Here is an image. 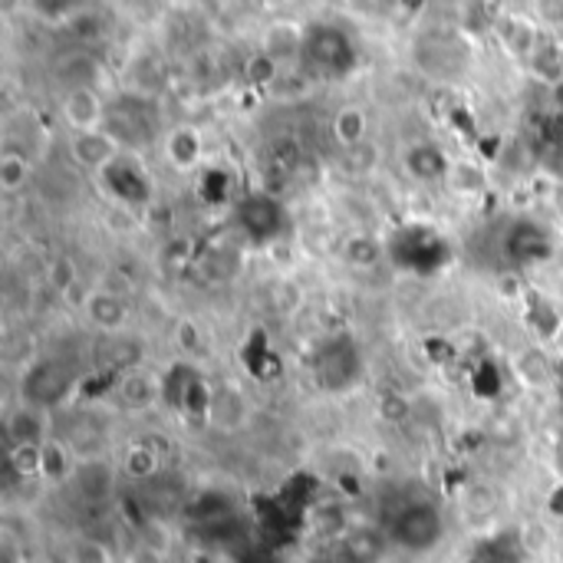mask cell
Here are the masks:
<instances>
[{
  "label": "cell",
  "instance_id": "cell-1",
  "mask_svg": "<svg viewBox=\"0 0 563 563\" xmlns=\"http://www.w3.org/2000/svg\"><path fill=\"white\" fill-rule=\"evenodd\" d=\"M303 59L323 76H346L356 69V46L353 40L333 23H313L303 33Z\"/></svg>",
  "mask_w": 563,
  "mask_h": 563
},
{
  "label": "cell",
  "instance_id": "cell-2",
  "mask_svg": "<svg viewBox=\"0 0 563 563\" xmlns=\"http://www.w3.org/2000/svg\"><path fill=\"white\" fill-rule=\"evenodd\" d=\"M442 534H445V521H442V511L432 501H412L393 521V541L402 551H412V554L432 551L442 541Z\"/></svg>",
  "mask_w": 563,
  "mask_h": 563
},
{
  "label": "cell",
  "instance_id": "cell-3",
  "mask_svg": "<svg viewBox=\"0 0 563 563\" xmlns=\"http://www.w3.org/2000/svg\"><path fill=\"white\" fill-rule=\"evenodd\" d=\"M73 386V376L63 363L56 360H40L26 369L23 376V399L26 406H36V409H53L66 399Z\"/></svg>",
  "mask_w": 563,
  "mask_h": 563
},
{
  "label": "cell",
  "instance_id": "cell-4",
  "mask_svg": "<svg viewBox=\"0 0 563 563\" xmlns=\"http://www.w3.org/2000/svg\"><path fill=\"white\" fill-rule=\"evenodd\" d=\"M238 221H241L247 238L271 241V238H277V231L284 224V208H280L277 198L257 191V195H247V198L238 201Z\"/></svg>",
  "mask_w": 563,
  "mask_h": 563
},
{
  "label": "cell",
  "instance_id": "cell-5",
  "mask_svg": "<svg viewBox=\"0 0 563 563\" xmlns=\"http://www.w3.org/2000/svg\"><path fill=\"white\" fill-rule=\"evenodd\" d=\"M69 482L76 495L89 505H102L115 495V468L106 455H82Z\"/></svg>",
  "mask_w": 563,
  "mask_h": 563
},
{
  "label": "cell",
  "instance_id": "cell-6",
  "mask_svg": "<svg viewBox=\"0 0 563 563\" xmlns=\"http://www.w3.org/2000/svg\"><path fill=\"white\" fill-rule=\"evenodd\" d=\"M102 175V188L122 201V205H148L152 201V181L145 178L142 168H135L132 162L125 158H115L109 168L99 172Z\"/></svg>",
  "mask_w": 563,
  "mask_h": 563
},
{
  "label": "cell",
  "instance_id": "cell-7",
  "mask_svg": "<svg viewBox=\"0 0 563 563\" xmlns=\"http://www.w3.org/2000/svg\"><path fill=\"white\" fill-rule=\"evenodd\" d=\"M106 115H109V106L99 99L92 86H73L69 96L63 99V119L73 125L76 135L106 129Z\"/></svg>",
  "mask_w": 563,
  "mask_h": 563
},
{
  "label": "cell",
  "instance_id": "cell-8",
  "mask_svg": "<svg viewBox=\"0 0 563 563\" xmlns=\"http://www.w3.org/2000/svg\"><path fill=\"white\" fill-rule=\"evenodd\" d=\"M360 353L350 346V343H333V346H327L323 353H320V360H317V373H320V383H323V389H333V393H340V389H350L356 379H360Z\"/></svg>",
  "mask_w": 563,
  "mask_h": 563
},
{
  "label": "cell",
  "instance_id": "cell-9",
  "mask_svg": "<svg viewBox=\"0 0 563 563\" xmlns=\"http://www.w3.org/2000/svg\"><path fill=\"white\" fill-rule=\"evenodd\" d=\"M69 155H73V162L79 168L102 172V168H109L119 158V142L106 129H99V132H79L69 142Z\"/></svg>",
  "mask_w": 563,
  "mask_h": 563
},
{
  "label": "cell",
  "instance_id": "cell-10",
  "mask_svg": "<svg viewBox=\"0 0 563 563\" xmlns=\"http://www.w3.org/2000/svg\"><path fill=\"white\" fill-rule=\"evenodd\" d=\"M386 534L379 528H353L340 534L336 563H379L386 558Z\"/></svg>",
  "mask_w": 563,
  "mask_h": 563
},
{
  "label": "cell",
  "instance_id": "cell-11",
  "mask_svg": "<svg viewBox=\"0 0 563 563\" xmlns=\"http://www.w3.org/2000/svg\"><path fill=\"white\" fill-rule=\"evenodd\" d=\"M406 168L416 181L432 185V181H449L452 175V162L449 155L435 145V142H419L406 152Z\"/></svg>",
  "mask_w": 563,
  "mask_h": 563
},
{
  "label": "cell",
  "instance_id": "cell-12",
  "mask_svg": "<svg viewBox=\"0 0 563 563\" xmlns=\"http://www.w3.org/2000/svg\"><path fill=\"white\" fill-rule=\"evenodd\" d=\"M7 439L13 445H46V416L36 406H20L7 416Z\"/></svg>",
  "mask_w": 563,
  "mask_h": 563
},
{
  "label": "cell",
  "instance_id": "cell-13",
  "mask_svg": "<svg viewBox=\"0 0 563 563\" xmlns=\"http://www.w3.org/2000/svg\"><path fill=\"white\" fill-rule=\"evenodd\" d=\"M508 251L518 261H544V257H551V234L541 224L521 221V224H515V231L508 238Z\"/></svg>",
  "mask_w": 563,
  "mask_h": 563
},
{
  "label": "cell",
  "instance_id": "cell-14",
  "mask_svg": "<svg viewBox=\"0 0 563 563\" xmlns=\"http://www.w3.org/2000/svg\"><path fill=\"white\" fill-rule=\"evenodd\" d=\"M86 313H89L92 327H99V330H106V333L119 330V327L129 320V307H125V300H122L119 294H109V290H96V294H89Z\"/></svg>",
  "mask_w": 563,
  "mask_h": 563
},
{
  "label": "cell",
  "instance_id": "cell-15",
  "mask_svg": "<svg viewBox=\"0 0 563 563\" xmlns=\"http://www.w3.org/2000/svg\"><path fill=\"white\" fill-rule=\"evenodd\" d=\"M366 135H369V115H366V109H360V106H343V109L333 115V139H336V145H340L343 152L363 145Z\"/></svg>",
  "mask_w": 563,
  "mask_h": 563
},
{
  "label": "cell",
  "instance_id": "cell-16",
  "mask_svg": "<svg viewBox=\"0 0 563 563\" xmlns=\"http://www.w3.org/2000/svg\"><path fill=\"white\" fill-rule=\"evenodd\" d=\"M264 53L280 59H294L297 53H303V33L290 23V20H277L264 30Z\"/></svg>",
  "mask_w": 563,
  "mask_h": 563
},
{
  "label": "cell",
  "instance_id": "cell-17",
  "mask_svg": "<svg viewBox=\"0 0 563 563\" xmlns=\"http://www.w3.org/2000/svg\"><path fill=\"white\" fill-rule=\"evenodd\" d=\"M158 393H162V383H155L148 373H125L119 383V396L132 409H148L158 399Z\"/></svg>",
  "mask_w": 563,
  "mask_h": 563
},
{
  "label": "cell",
  "instance_id": "cell-18",
  "mask_svg": "<svg viewBox=\"0 0 563 563\" xmlns=\"http://www.w3.org/2000/svg\"><path fill=\"white\" fill-rule=\"evenodd\" d=\"M30 178H33L30 158L20 155L16 148H7V152L0 155V188H3L7 195H16V191H23V188L30 185Z\"/></svg>",
  "mask_w": 563,
  "mask_h": 563
},
{
  "label": "cell",
  "instance_id": "cell-19",
  "mask_svg": "<svg viewBox=\"0 0 563 563\" xmlns=\"http://www.w3.org/2000/svg\"><path fill=\"white\" fill-rule=\"evenodd\" d=\"M158 468H162V455L155 452V445H148V442H135V445H129L125 462H122V472H125L129 478H135V482H148V478H155V475H158Z\"/></svg>",
  "mask_w": 563,
  "mask_h": 563
},
{
  "label": "cell",
  "instance_id": "cell-20",
  "mask_svg": "<svg viewBox=\"0 0 563 563\" xmlns=\"http://www.w3.org/2000/svg\"><path fill=\"white\" fill-rule=\"evenodd\" d=\"M73 472H76V462L69 459V449L63 445V442H46L43 449H40V475L46 478V482H66V478H73Z\"/></svg>",
  "mask_w": 563,
  "mask_h": 563
},
{
  "label": "cell",
  "instance_id": "cell-21",
  "mask_svg": "<svg viewBox=\"0 0 563 563\" xmlns=\"http://www.w3.org/2000/svg\"><path fill=\"white\" fill-rule=\"evenodd\" d=\"M498 33H501V40H505V46H508L511 53H518V56H528V53H534V46H538V33H534L531 20H525V16H501Z\"/></svg>",
  "mask_w": 563,
  "mask_h": 563
},
{
  "label": "cell",
  "instance_id": "cell-22",
  "mask_svg": "<svg viewBox=\"0 0 563 563\" xmlns=\"http://www.w3.org/2000/svg\"><path fill=\"white\" fill-rule=\"evenodd\" d=\"M383 244L376 241V238H369V234H350L346 241H343V261L346 264H353V267H360V271H369V267H376L379 261H383Z\"/></svg>",
  "mask_w": 563,
  "mask_h": 563
},
{
  "label": "cell",
  "instance_id": "cell-23",
  "mask_svg": "<svg viewBox=\"0 0 563 563\" xmlns=\"http://www.w3.org/2000/svg\"><path fill=\"white\" fill-rule=\"evenodd\" d=\"M168 158L175 168H191L201 158V139L195 129H175L168 139Z\"/></svg>",
  "mask_w": 563,
  "mask_h": 563
},
{
  "label": "cell",
  "instance_id": "cell-24",
  "mask_svg": "<svg viewBox=\"0 0 563 563\" xmlns=\"http://www.w3.org/2000/svg\"><path fill=\"white\" fill-rule=\"evenodd\" d=\"M528 323H531V330L548 343V340H558L561 336V313L548 303V300H541V297H534L531 303H528Z\"/></svg>",
  "mask_w": 563,
  "mask_h": 563
},
{
  "label": "cell",
  "instance_id": "cell-25",
  "mask_svg": "<svg viewBox=\"0 0 563 563\" xmlns=\"http://www.w3.org/2000/svg\"><path fill=\"white\" fill-rule=\"evenodd\" d=\"M280 63L274 59V56H267L264 49L261 53H254L251 59H247V66H244V76H247V82L254 86V89H274V82L280 79Z\"/></svg>",
  "mask_w": 563,
  "mask_h": 563
},
{
  "label": "cell",
  "instance_id": "cell-26",
  "mask_svg": "<svg viewBox=\"0 0 563 563\" xmlns=\"http://www.w3.org/2000/svg\"><path fill=\"white\" fill-rule=\"evenodd\" d=\"M267 158H271L274 172H280V175H294V172L300 168V158H303V152H300V142H297V139H290V135H280V139H274V142H271V148H267Z\"/></svg>",
  "mask_w": 563,
  "mask_h": 563
},
{
  "label": "cell",
  "instance_id": "cell-27",
  "mask_svg": "<svg viewBox=\"0 0 563 563\" xmlns=\"http://www.w3.org/2000/svg\"><path fill=\"white\" fill-rule=\"evenodd\" d=\"M518 373L528 379V386H548L558 369H554V363L541 350H525L518 356Z\"/></svg>",
  "mask_w": 563,
  "mask_h": 563
},
{
  "label": "cell",
  "instance_id": "cell-28",
  "mask_svg": "<svg viewBox=\"0 0 563 563\" xmlns=\"http://www.w3.org/2000/svg\"><path fill=\"white\" fill-rule=\"evenodd\" d=\"M46 284L56 290V294H69L73 287H79V271H76V261L69 254H56L46 267Z\"/></svg>",
  "mask_w": 563,
  "mask_h": 563
},
{
  "label": "cell",
  "instance_id": "cell-29",
  "mask_svg": "<svg viewBox=\"0 0 563 563\" xmlns=\"http://www.w3.org/2000/svg\"><path fill=\"white\" fill-rule=\"evenodd\" d=\"M449 185H452V191L475 198V195L485 188V172H482L478 165H472V162H459V165H452Z\"/></svg>",
  "mask_w": 563,
  "mask_h": 563
},
{
  "label": "cell",
  "instance_id": "cell-30",
  "mask_svg": "<svg viewBox=\"0 0 563 563\" xmlns=\"http://www.w3.org/2000/svg\"><path fill=\"white\" fill-rule=\"evenodd\" d=\"M66 563H115V558H112V551H109L102 541H96V538H79V541L69 544Z\"/></svg>",
  "mask_w": 563,
  "mask_h": 563
},
{
  "label": "cell",
  "instance_id": "cell-31",
  "mask_svg": "<svg viewBox=\"0 0 563 563\" xmlns=\"http://www.w3.org/2000/svg\"><path fill=\"white\" fill-rule=\"evenodd\" d=\"M139 544L148 548V551H155V554H162V558H168V551H172V531H168V525L158 521V518H148L139 528Z\"/></svg>",
  "mask_w": 563,
  "mask_h": 563
},
{
  "label": "cell",
  "instance_id": "cell-32",
  "mask_svg": "<svg viewBox=\"0 0 563 563\" xmlns=\"http://www.w3.org/2000/svg\"><path fill=\"white\" fill-rule=\"evenodd\" d=\"M267 300H271V310H274V313H294V310L303 303V290H300L294 280H277V284L267 290Z\"/></svg>",
  "mask_w": 563,
  "mask_h": 563
},
{
  "label": "cell",
  "instance_id": "cell-33",
  "mask_svg": "<svg viewBox=\"0 0 563 563\" xmlns=\"http://www.w3.org/2000/svg\"><path fill=\"white\" fill-rule=\"evenodd\" d=\"M307 89H310V76L307 73H300V69H284L280 73V79L274 82V89H271V96L274 99H300V96H307Z\"/></svg>",
  "mask_w": 563,
  "mask_h": 563
},
{
  "label": "cell",
  "instance_id": "cell-34",
  "mask_svg": "<svg viewBox=\"0 0 563 563\" xmlns=\"http://www.w3.org/2000/svg\"><path fill=\"white\" fill-rule=\"evenodd\" d=\"M40 449H43V445H13V449H10V468H13L20 478L40 475Z\"/></svg>",
  "mask_w": 563,
  "mask_h": 563
},
{
  "label": "cell",
  "instance_id": "cell-35",
  "mask_svg": "<svg viewBox=\"0 0 563 563\" xmlns=\"http://www.w3.org/2000/svg\"><path fill=\"white\" fill-rule=\"evenodd\" d=\"M472 383H475V389L482 393V396H498L501 393V373H498V366L495 363H488V360H482L478 366H475V376H472Z\"/></svg>",
  "mask_w": 563,
  "mask_h": 563
},
{
  "label": "cell",
  "instance_id": "cell-36",
  "mask_svg": "<svg viewBox=\"0 0 563 563\" xmlns=\"http://www.w3.org/2000/svg\"><path fill=\"white\" fill-rule=\"evenodd\" d=\"M376 158H379V152H376V145H373V142H363V145H356V148H346V152H343V162H346L356 175H366V172L376 165Z\"/></svg>",
  "mask_w": 563,
  "mask_h": 563
},
{
  "label": "cell",
  "instance_id": "cell-37",
  "mask_svg": "<svg viewBox=\"0 0 563 563\" xmlns=\"http://www.w3.org/2000/svg\"><path fill=\"white\" fill-rule=\"evenodd\" d=\"M33 13H43L40 20H46V23H73L76 16H79V7L76 3H63V0H56V3H33L30 7Z\"/></svg>",
  "mask_w": 563,
  "mask_h": 563
},
{
  "label": "cell",
  "instance_id": "cell-38",
  "mask_svg": "<svg viewBox=\"0 0 563 563\" xmlns=\"http://www.w3.org/2000/svg\"><path fill=\"white\" fill-rule=\"evenodd\" d=\"M409 412H412V406H409V399H406V396L386 393V396L379 399V416H383L386 422H406V419H409Z\"/></svg>",
  "mask_w": 563,
  "mask_h": 563
},
{
  "label": "cell",
  "instance_id": "cell-39",
  "mask_svg": "<svg viewBox=\"0 0 563 563\" xmlns=\"http://www.w3.org/2000/svg\"><path fill=\"white\" fill-rule=\"evenodd\" d=\"M201 188H205V191L214 188V205H218V201H224V195H228V175H224V172H208L205 181H201Z\"/></svg>",
  "mask_w": 563,
  "mask_h": 563
},
{
  "label": "cell",
  "instance_id": "cell-40",
  "mask_svg": "<svg viewBox=\"0 0 563 563\" xmlns=\"http://www.w3.org/2000/svg\"><path fill=\"white\" fill-rule=\"evenodd\" d=\"M498 294L501 297H525V280L518 277V274H505V277H498Z\"/></svg>",
  "mask_w": 563,
  "mask_h": 563
},
{
  "label": "cell",
  "instance_id": "cell-41",
  "mask_svg": "<svg viewBox=\"0 0 563 563\" xmlns=\"http://www.w3.org/2000/svg\"><path fill=\"white\" fill-rule=\"evenodd\" d=\"M125 563H165V558L148 551V548H142V544H132V551L125 554Z\"/></svg>",
  "mask_w": 563,
  "mask_h": 563
},
{
  "label": "cell",
  "instance_id": "cell-42",
  "mask_svg": "<svg viewBox=\"0 0 563 563\" xmlns=\"http://www.w3.org/2000/svg\"><path fill=\"white\" fill-rule=\"evenodd\" d=\"M178 343L191 350V346L198 343V330H195L191 323H181V327H178Z\"/></svg>",
  "mask_w": 563,
  "mask_h": 563
},
{
  "label": "cell",
  "instance_id": "cell-43",
  "mask_svg": "<svg viewBox=\"0 0 563 563\" xmlns=\"http://www.w3.org/2000/svg\"><path fill=\"white\" fill-rule=\"evenodd\" d=\"M548 511H551L554 518H563V485H558V488L551 492V498H548Z\"/></svg>",
  "mask_w": 563,
  "mask_h": 563
},
{
  "label": "cell",
  "instance_id": "cell-44",
  "mask_svg": "<svg viewBox=\"0 0 563 563\" xmlns=\"http://www.w3.org/2000/svg\"><path fill=\"white\" fill-rule=\"evenodd\" d=\"M554 92H558V106L563 109V82H558V86H554Z\"/></svg>",
  "mask_w": 563,
  "mask_h": 563
}]
</instances>
